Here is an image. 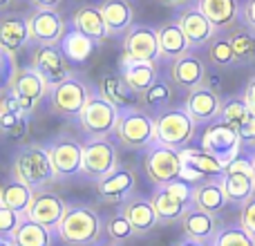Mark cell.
Segmentation results:
<instances>
[{
    "label": "cell",
    "instance_id": "cell-21",
    "mask_svg": "<svg viewBox=\"0 0 255 246\" xmlns=\"http://www.w3.org/2000/svg\"><path fill=\"white\" fill-rule=\"evenodd\" d=\"M119 211L130 220L132 229H134L136 238H145L159 226V217L154 213V206L150 202V197L143 195H130L124 204H119Z\"/></svg>",
    "mask_w": 255,
    "mask_h": 246
},
{
    "label": "cell",
    "instance_id": "cell-32",
    "mask_svg": "<svg viewBox=\"0 0 255 246\" xmlns=\"http://www.w3.org/2000/svg\"><path fill=\"white\" fill-rule=\"evenodd\" d=\"M181 157H184V166L190 168V170H195L199 177H204V179L222 177V172H224V168H226L215 154L204 150L202 145H199V148H193V145L184 148L181 150Z\"/></svg>",
    "mask_w": 255,
    "mask_h": 246
},
{
    "label": "cell",
    "instance_id": "cell-25",
    "mask_svg": "<svg viewBox=\"0 0 255 246\" xmlns=\"http://www.w3.org/2000/svg\"><path fill=\"white\" fill-rule=\"evenodd\" d=\"M193 204L199 206L202 211H208L213 215H220L226 206H229V197H226V190L222 186V177H211V179H204L195 186L193 190Z\"/></svg>",
    "mask_w": 255,
    "mask_h": 246
},
{
    "label": "cell",
    "instance_id": "cell-9",
    "mask_svg": "<svg viewBox=\"0 0 255 246\" xmlns=\"http://www.w3.org/2000/svg\"><path fill=\"white\" fill-rule=\"evenodd\" d=\"M47 152L58 181L72 179L74 175L83 172V143L74 134L70 132L56 134L47 143Z\"/></svg>",
    "mask_w": 255,
    "mask_h": 246
},
{
    "label": "cell",
    "instance_id": "cell-41",
    "mask_svg": "<svg viewBox=\"0 0 255 246\" xmlns=\"http://www.w3.org/2000/svg\"><path fill=\"white\" fill-rule=\"evenodd\" d=\"M106 235H108V240H112V242H117V244H124V242H128V240L136 238V233H134V229H132L130 220H128L121 211H117L115 215L108 217Z\"/></svg>",
    "mask_w": 255,
    "mask_h": 246
},
{
    "label": "cell",
    "instance_id": "cell-26",
    "mask_svg": "<svg viewBox=\"0 0 255 246\" xmlns=\"http://www.w3.org/2000/svg\"><path fill=\"white\" fill-rule=\"evenodd\" d=\"M119 74L124 76L126 83L141 97V94L159 79V65H154V63H143V61H132V58H128V56H121Z\"/></svg>",
    "mask_w": 255,
    "mask_h": 246
},
{
    "label": "cell",
    "instance_id": "cell-13",
    "mask_svg": "<svg viewBox=\"0 0 255 246\" xmlns=\"http://www.w3.org/2000/svg\"><path fill=\"white\" fill-rule=\"evenodd\" d=\"M29 65L36 67L49 85L63 83L65 79L72 76V63L63 54L61 45H34Z\"/></svg>",
    "mask_w": 255,
    "mask_h": 246
},
{
    "label": "cell",
    "instance_id": "cell-24",
    "mask_svg": "<svg viewBox=\"0 0 255 246\" xmlns=\"http://www.w3.org/2000/svg\"><path fill=\"white\" fill-rule=\"evenodd\" d=\"M195 2L217 31H231L235 25H240V11H242L240 0H195Z\"/></svg>",
    "mask_w": 255,
    "mask_h": 246
},
{
    "label": "cell",
    "instance_id": "cell-45",
    "mask_svg": "<svg viewBox=\"0 0 255 246\" xmlns=\"http://www.w3.org/2000/svg\"><path fill=\"white\" fill-rule=\"evenodd\" d=\"M240 22L247 27H251L255 31V0H244L242 11H240Z\"/></svg>",
    "mask_w": 255,
    "mask_h": 246
},
{
    "label": "cell",
    "instance_id": "cell-17",
    "mask_svg": "<svg viewBox=\"0 0 255 246\" xmlns=\"http://www.w3.org/2000/svg\"><path fill=\"white\" fill-rule=\"evenodd\" d=\"M222 106H224V99L220 97L217 90L208 88L206 83L190 90V92H186V99H184V108L188 110V115L193 117V121L197 123L199 127L220 119Z\"/></svg>",
    "mask_w": 255,
    "mask_h": 246
},
{
    "label": "cell",
    "instance_id": "cell-5",
    "mask_svg": "<svg viewBox=\"0 0 255 246\" xmlns=\"http://www.w3.org/2000/svg\"><path fill=\"white\" fill-rule=\"evenodd\" d=\"M92 92H94V88L88 81L72 74L70 79H65L63 83L52 85L49 108H52V112L56 117H63V119H79V115L83 112L85 103L90 101Z\"/></svg>",
    "mask_w": 255,
    "mask_h": 246
},
{
    "label": "cell",
    "instance_id": "cell-6",
    "mask_svg": "<svg viewBox=\"0 0 255 246\" xmlns=\"http://www.w3.org/2000/svg\"><path fill=\"white\" fill-rule=\"evenodd\" d=\"M143 170L154 186H168L181 179V172H184L181 150L163 143H152L143 154Z\"/></svg>",
    "mask_w": 255,
    "mask_h": 246
},
{
    "label": "cell",
    "instance_id": "cell-12",
    "mask_svg": "<svg viewBox=\"0 0 255 246\" xmlns=\"http://www.w3.org/2000/svg\"><path fill=\"white\" fill-rule=\"evenodd\" d=\"M121 47H124V56L132 58V61L154 63V65H159V61H161L157 29H152L150 25H136L134 22L124 34Z\"/></svg>",
    "mask_w": 255,
    "mask_h": 246
},
{
    "label": "cell",
    "instance_id": "cell-47",
    "mask_svg": "<svg viewBox=\"0 0 255 246\" xmlns=\"http://www.w3.org/2000/svg\"><path fill=\"white\" fill-rule=\"evenodd\" d=\"M34 4V9H58V4L63 0H29Z\"/></svg>",
    "mask_w": 255,
    "mask_h": 246
},
{
    "label": "cell",
    "instance_id": "cell-1",
    "mask_svg": "<svg viewBox=\"0 0 255 246\" xmlns=\"http://www.w3.org/2000/svg\"><path fill=\"white\" fill-rule=\"evenodd\" d=\"M103 235H106V222L90 204L67 206L56 231V238L65 246H97L103 242Z\"/></svg>",
    "mask_w": 255,
    "mask_h": 246
},
{
    "label": "cell",
    "instance_id": "cell-52",
    "mask_svg": "<svg viewBox=\"0 0 255 246\" xmlns=\"http://www.w3.org/2000/svg\"><path fill=\"white\" fill-rule=\"evenodd\" d=\"M9 4V0H0V7H7Z\"/></svg>",
    "mask_w": 255,
    "mask_h": 246
},
{
    "label": "cell",
    "instance_id": "cell-44",
    "mask_svg": "<svg viewBox=\"0 0 255 246\" xmlns=\"http://www.w3.org/2000/svg\"><path fill=\"white\" fill-rule=\"evenodd\" d=\"M240 224L255 238V193L240 206Z\"/></svg>",
    "mask_w": 255,
    "mask_h": 246
},
{
    "label": "cell",
    "instance_id": "cell-30",
    "mask_svg": "<svg viewBox=\"0 0 255 246\" xmlns=\"http://www.w3.org/2000/svg\"><path fill=\"white\" fill-rule=\"evenodd\" d=\"M99 9L103 13L110 36H124L134 25V7L130 4V0H101Z\"/></svg>",
    "mask_w": 255,
    "mask_h": 246
},
{
    "label": "cell",
    "instance_id": "cell-42",
    "mask_svg": "<svg viewBox=\"0 0 255 246\" xmlns=\"http://www.w3.org/2000/svg\"><path fill=\"white\" fill-rule=\"evenodd\" d=\"M29 115L25 112H0V127L7 136L13 139H22L27 134V127H29Z\"/></svg>",
    "mask_w": 255,
    "mask_h": 246
},
{
    "label": "cell",
    "instance_id": "cell-15",
    "mask_svg": "<svg viewBox=\"0 0 255 246\" xmlns=\"http://www.w3.org/2000/svg\"><path fill=\"white\" fill-rule=\"evenodd\" d=\"M208 76V65L197 52H188L184 56L170 61L168 67V81L181 92H190V90L199 88L206 83Z\"/></svg>",
    "mask_w": 255,
    "mask_h": 246
},
{
    "label": "cell",
    "instance_id": "cell-34",
    "mask_svg": "<svg viewBox=\"0 0 255 246\" xmlns=\"http://www.w3.org/2000/svg\"><path fill=\"white\" fill-rule=\"evenodd\" d=\"M58 45H61L63 54L67 56V61L72 65H83L92 56L94 47H97V43L90 36H85L83 31H79L76 27H67L65 36H63V40Z\"/></svg>",
    "mask_w": 255,
    "mask_h": 246
},
{
    "label": "cell",
    "instance_id": "cell-36",
    "mask_svg": "<svg viewBox=\"0 0 255 246\" xmlns=\"http://www.w3.org/2000/svg\"><path fill=\"white\" fill-rule=\"evenodd\" d=\"M231 38L235 52V65L238 67H247L255 63V31L247 25H235L231 31H226Z\"/></svg>",
    "mask_w": 255,
    "mask_h": 246
},
{
    "label": "cell",
    "instance_id": "cell-29",
    "mask_svg": "<svg viewBox=\"0 0 255 246\" xmlns=\"http://www.w3.org/2000/svg\"><path fill=\"white\" fill-rule=\"evenodd\" d=\"M72 27H76L85 36H90L97 45L106 43L110 38V31H108V25L103 20L99 4H83V7L76 9L74 16H72Z\"/></svg>",
    "mask_w": 255,
    "mask_h": 246
},
{
    "label": "cell",
    "instance_id": "cell-10",
    "mask_svg": "<svg viewBox=\"0 0 255 246\" xmlns=\"http://www.w3.org/2000/svg\"><path fill=\"white\" fill-rule=\"evenodd\" d=\"M119 168V150L110 136H94L83 141V175L92 181L103 179Z\"/></svg>",
    "mask_w": 255,
    "mask_h": 246
},
{
    "label": "cell",
    "instance_id": "cell-3",
    "mask_svg": "<svg viewBox=\"0 0 255 246\" xmlns=\"http://www.w3.org/2000/svg\"><path fill=\"white\" fill-rule=\"evenodd\" d=\"M197 123L188 115L184 106H170L166 110L154 115V132H157V143L170 145V148L184 150L197 136Z\"/></svg>",
    "mask_w": 255,
    "mask_h": 246
},
{
    "label": "cell",
    "instance_id": "cell-39",
    "mask_svg": "<svg viewBox=\"0 0 255 246\" xmlns=\"http://www.w3.org/2000/svg\"><path fill=\"white\" fill-rule=\"evenodd\" d=\"M206 56H208V63L215 67H238L235 65V52H233V45H231V38L226 31H220L211 43L206 45Z\"/></svg>",
    "mask_w": 255,
    "mask_h": 246
},
{
    "label": "cell",
    "instance_id": "cell-38",
    "mask_svg": "<svg viewBox=\"0 0 255 246\" xmlns=\"http://www.w3.org/2000/svg\"><path fill=\"white\" fill-rule=\"evenodd\" d=\"M175 90L177 88L170 83V81L159 76V79L141 94V108H145V110H157V112L166 110V108L172 106Z\"/></svg>",
    "mask_w": 255,
    "mask_h": 246
},
{
    "label": "cell",
    "instance_id": "cell-35",
    "mask_svg": "<svg viewBox=\"0 0 255 246\" xmlns=\"http://www.w3.org/2000/svg\"><path fill=\"white\" fill-rule=\"evenodd\" d=\"M31 197H34V188H29L25 181L16 179L13 175H9L7 179L0 184V204L22 213V215H27Z\"/></svg>",
    "mask_w": 255,
    "mask_h": 246
},
{
    "label": "cell",
    "instance_id": "cell-37",
    "mask_svg": "<svg viewBox=\"0 0 255 246\" xmlns=\"http://www.w3.org/2000/svg\"><path fill=\"white\" fill-rule=\"evenodd\" d=\"M11 242L16 246H54V231L45 229L43 224L25 215L16 233L11 235Z\"/></svg>",
    "mask_w": 255,
    "mask_h": 246
},
{
    "label": "cell",
    "instance_id": "cell-46",
    "mask_svg": "<svg viewBox=\"0 0 255 246\" xmlns=\"http://www.w3.org/2000/svg\"><path fill=\"white\" fill-rule=\"evenodd\" d=\"M242 99L249 106V110L255 112V76H251V81L247 83V88H244V92H242Z\"/></svg>",
    "mask_w": 255,
    "mask_h": 246
},
{
    "label": "cell",
    "instance_id": "cell-23",
    "mask_svg": "<svg viewBox=\"0 0 255 246\" xmlns=\"http://www.w3.org/2000/svg\"><path fill=\"white\" fill-rule=\"evenodd\" d=\"M31 40L29 25H27V16H18V13H7L0 20V52L16 56L20 49L27 47Z\"/></svg>",
    "mask_w": 255,
    "mask_h": 246
},
{
    "label": "cell",
    "instance_id": "cell-14",
    "mask_svg": "<svg viewBox=\"0 0 255 246\" xmlns=\"http://www.w3.org/2000/svg\"><path fill=\"white\" fill-rule=\"evenodd\" d=\"M175 20L179 22V27L184 29V34H186V38H188L193 52L206 47V45L220 34V31L215 29V25L206 18V13L197 7V2L181 7L179 11H177Z\"/></svg>",
    "mask_w": 255,
    "mask_h": 246
},
{
    "label": "cell",
    "instance_id": "cell-8",
    "mask_svg": "<svg viewBox=\"0 0 255 246\" xmlns=\"http://www.w3.org/2000/svg\"><path fill=\"white\" fill-rule=\"evenodd\" d=\"M4 88L11 90V94L18 99V103H20L25 115H31V112L40 106V101H43L45 97H49V92H52V85L31 65L18 67L16 74L11 76V81H9Z\"/></svg>",
    "mask_w": 255,
    "mask_h": 246
},
{
    "label": "cell",
    "instance_id": "cell-7",
    "mask_svg": "<svg viewBox=\"0 0 255 246\" xmlns=\"http://www.w3.org/2000/svg\"><path fill=\"white\" fill-rule=\"evenodd\" d=\"M119 108L110 103L99 90H94L90 101L85 103L83 112L79 115V125L88 139L94 136H110L115 134L117 121H119Z\"/></svg>",
    "mask_w": 255,
    "mask_h": 246
},
{
    "label": "cell",
    "instance_id": "cell-49",
    "mask_svg": "<svg viewBox=\"0 0 255 246\" xmlns=\"http://www.w3.org/2000/svg\"><path fill=\"white\" fill-rule=\"evenodd\" d=\"M175 246H211V244H204V242H195V240H188V238H184V240H179Z\"/></svg>",
    "mask_w": 255,
    "mask_h": 246
},
{
    "label": "cell",
    "instance_id": "cell-27",
    "mask_svg": "<svg viewBox=\"0 0 255 246\" xmlns=\"http://www.w3.org/2000/svg\"><path fill=\"white\" fill-rule=\"evenodd\" d=\"M159 36V52H161V61H175V58L184 56V54L193 52L190 49V43L186 38L184 29L179 27V22L172 18V20L163 22L161 27L157 29Z\"/></svg>",
    "mask_w": 255,
    "mask_h": 246
},
{
    "label": "cell",
    "instance_id": "cell-31",
    "mask_svg": "<svg viewBox=\"0 0 255 246\" xmlns=\"http://www.w3.org/2000/svg\"><path fill=\"white\" fill-rule=\"evenodd\" d=\"M99 92L110 103H115L119 110L141 106V97L126 83V79L121 74H106L101 79V83H99Z\"/></svg>",
    "mask_w": 255,
    "mask_h": 246
},
{
    "label": "cell",
    "instance_id": "cell-2",
    "mask_svg": "<svg viewBox=\"0 0 255 246\" xmlns=\"http://www.w3.org/2000/svg\"><path fill=\"white\" fill-rule=\"evenodd\" d=\"M11 175L16 179L25 181L34 190L49 188L54 181H58L54 166H52V159H49V152H47V145H43V143L20 145L13 152Z\"/></svg>",
    "mask_w": 255,
    "mask_h": 246
},
{
    "label": "cell",
    "instance_id": "cell-48",
    "mask_svg": "<svg viewBox=\"0 0 255 246\" xmlns=\"http://www.w3.org/2000/svg\"><path fill=\"white\" fill-rule=\"evenodd\" d=\"M161 4H166V7H177V9H181V7H186V4H193L195 0H159Z\"/></svg>",
    "mask_w": 255,
    "mask_h": 246
},
{
    "label": "cell",
    "instance_id": "cell-20",
    "mask_svg": "<svg viewBox=\"0 0 255 246\" xmlns=\"http://www.w3.org/2000/svg\"><path fill=\"white\" fill-rule=\"evenodd\" d=\"M220 119L224 123H229L238 132L244 148H251V145L255 148V112L249 110V106L244 103L242 97L226 99L224 106H222Z\"/></svg>",
    "mask_w": 255,
    "mask_h": 246
},
{
    "label": "cell",
    "instance_id": "cell-19",
    "mask_svg": "<svg viewBox=\"0 0 255 246\" xmlns=\"http://www.w3.org/2000/svg\"><path fill=\"white\" fill-rule=\"evenodd\" d=\"M136 188V172L128 166H119L97 181V193L106 204H124Z\"/></svg>",
    "mask_w": 255,
    "mask_h": 246
},
{
    "label": "cell",
    "instance_id": "cell-28",
    "mask_svg": "<svg viewBox=\"0 0 255 246\" xmlns=\"http://www.w3.org/2000/svg\"><path fill=\"white\" fill-rule=\"evenodd\" d=\"M150 202L154 206V213L159 217V224H175L181 222L186 208L190 204H186L181 197H177L168 186H154L152 195H150Z\"/></svg>",
    "mask_w": 255,
    "mask_h": 246
},
{
    "label": "cell",
    "instance_id": "cell-51",
    "mask_svg": "<svg viewBox=\"0 0 255 246\" xmlns=\"http://www.w3.org/2000/svg\"><path fill=\"white\" fill-rule=\"evenodd\" d=\"M97 246H121V244H117V242H112V240H108V242H101V244H97Z\"/></svg>",
    "mask_w": 255,
    "mask_h": 246
},
{
    "label": "cell",
    "instance_id": "cell-40",
    "mask_svg": "<svg viewBox=\"0 0 255 246\" xmlns=\"http://www.w3.org/2000/svg\"><path fill=\"white\" fill-rule=\"evenodd\" d=\"M211 246H255V238L242 224H229L217 231Z\"/></svg>",
    "mask_w": 255,
    "mask_h": 246
},
{
    "label": "cell",
    "instance_id": "cell-11",
    "mask_svg": "<svg viewBox=\"0 0 255 246\" xmlns=\"http://www.w3.org/2000/svg\"><path fill=\"white\" fill-rule=\"evenodd\" d=\"M199 145H202L204 150H208L211 154H215L224 166L244 152V143H242V139H240V134L222 119L204 125L202 143Z\"/></svg>",
    "mask_w": 255,
    "mask_h": 246
},
{
    "label": "cell",
    "instance_id": "cell-43",
    "mask_svg": "<svg viewBox=\"0 0 255 246\" xmlns=\"http://www.w3.org/2000/svg\"><path fill=\"white\" fill-rule=\"evenodd\" d=\"M22 217H25L22 213L0 204V235H2V238H11V235L16 233V229L20 226Z\"/></svg>",
    "mask_w": 255,
    "mask_h": 246
},
{
    "label": "cell",
    "instance_id": "cell-33",
    "mask_svg": "<svg viewBox=\"0 0 255 246\" xmlns=\"http://www.w3.org/2000/svg\"><path fill=\"white\" fill-rule=\"evenodd\" d=\"M222 186H224V190H226L229 202L235 204V206H242V204L255 193L253 172L224 170V172H222Z\"/></svg>",
    "mask_w": 255,
    "mask_h": 246
},
{
    "label": "cell",
    "instance_id": "cell-18",
    "mask_svg": "<svg viewBox=\"0 0 255 246\" xmlns=\"http://www.w3.org/2000/svg\"><path fill=\"white\" fill-rule=\"evenodd\" d=\"M65 211H67V204L63 202L61 195H56L49 188H40V190H34L31 204L27 208V217L56 233Z\"/></svg>",
    "mask_w": 255,
    "mask_h": 246
},
{
    "label": "cell",
    "instance_id": "cell-53",
    "mask_svg": "<svg viewBox=\"0 0 255 246\" xmlns=\"http://www.w3.org/2000/svg\"><path fill=\"white\" fill-rule=\"evenodd\" d=\"M253 179H255V152H253Z\"/></svg>",
    "mask_w": 255,
    "mask_h": 246
},
{
    "label": "cell",
    "instance_id": "cell-50",
    "mask_svg": "<svg viewBox=\"0 0 255 246\" xmlns=\"http://www.w3.org/2000/svg\"><path fill=\"white\" fill-rule=\"evenodd\" d=\"M0 246H16L11 242V238H0Z\"/></svg>",
    "mask_w": 255,
    "mask_h": 246
},
{
    "label": "cell",
    "instance_id": "cell-16",
    "mask_svg": "<svg viewBox=\"0 0 255 246\" xmlns=\"http://www.w3.org/2000/svg\"><path fill=\"white\" fill-rule=\"evenodd\" d=\"M27 25L34 45H58L67 31L65 18L58 9H34L27 13Z\"/></svg>",
    "mask_w": 255,
    "mask_h": 246
},
{
    "label": "cell",
    "instance_id": "cell-4",
    "mask_svg": "<svg viewBox=\"0 0 255 246\" xmlns=\"http://www.w3.org/2000/svg\"><path fill=\"white\" fill-rule=\"evenodd\" d=\"M115 136L128 150H148L157 143L154 117L145 112V108H128L119 112V121L115 127Z\"/></svg>",
    "mask_w": 255,
    "mask_h": 246
},
{
    "label": "cell",
    "instance_id": "cell-22",
    "mask_svg": "<svg viewBox=\"0 0 255 246\" xmlns=\"http://www.w3.org/2000/svg\"><path fill=\"white\" fill-rule=\"evenodd\" d=\"M181 233L184 238L195 240V242H204V244H211L215 240L217 231H220V224H217V215L208 211H202L199 206L190 204L186 208L184 217H181Z\"/></svg>",
    "mask_w": 255,
    "mask_h": 246
}]
</instances>
